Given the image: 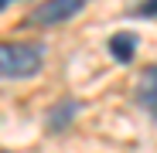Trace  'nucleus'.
Segmentation results:
<instances>
[{
  "instance_id": "obj_1",
  "label": "nucleus",
  "mask_w": 157,
  "mask_h": 153,
  "mask_svg": "<svg viewBox=\"0 0 157 153\" xmlns=\"http://www.w3.org/2000/svg\"><path fill=\"white\" fill-rule=\"evenodd\" d=\"M41 41H4L0 44V78H34L44 68Z\"/></svg>"
},
{
  "instance_id": "obj_2",
  "label": "nucleus",
  "mask_w": 157,
  "mask_h": 153,
  "mask_svg": "<svg viewBox=\"0 0 157 153\" xmlns=\"http://www.w3.org/2000/svg\"><path fill=\"white\" fill-rule=\"evenodd\" d=\"M86 10L82 0H48V4H38L34 14H31V24H44V27H51V24H62V20H72Z\"/></svg>"
},
{
  "instance_id": "obj_3",
  "label": "nucleus",
  "mask_w": 157,
  "mask_h": 153,
  "mask_svg": "<svg viewBox=\"0 0 157 153\" xmlns=\"http://www.w3.org/2000/svg\"><path fill=\"white\" fill-rule=\"evenodd\" d=\"M133 99H137V106H140V109L157 122V61H154V65H147V68L140 71Z\"/></svg>"
},
{
  "instance_id": "obj_4",
  "label": "nucleus",
  "mask_w": 157,
  "mask_h": 153,
  "mask_svg": "<svg viewBox=\"0 0 157 153\" xmlns=\"http://www.w3.org/2000/svg\"><path fill=\"white\" fill-rule=\"evenodd\" d=\"M78 109H82L78 99H62L58 106H51V112H48V129H51V133H62L65 126L78 116Z\"/></svg>"
},
{
  "instance_id": "obj_5",
  "label": "nucleus",
  "mask_w": 157,
  "mask_h": 153,
  "mask_svg": "<svg viewBox=\"0 0 157 153\" xmlns=\"http://www.w3.org/2000/svg\"><path fill=\"white\" fill-rule=\"evenodd\" d=\"M137 34L133 31H120V34H113L109 38V55L120 61V65H126V61H133V55H137Z\"/></svg>"
},
{
  "instance_id": "obj_6",
  "label": "nucleus",
  "mask_w": 157,
  "mask_h": 153,
  "mask_svg": "<svg viewBox=\"0 0 157 153\" xmlns=\"http://www.w3.org/2000/svg\"><path fill=\"white\" fill-rule=\"evenodd\" d=\"M137 17H157V0H150L147 7H137Z\"/></svg>"
},
{
  "instance_id": "obj_7",
  "label": "nucleus",
  "mask_w": 157,
  "mask_h": 153,
  "mask_svg": "<svg viewBox=\"0 0 157 153\" xmlns=\"http://www.w3.org/2000/svg\"><path fill=\"white\" fill-rule=\"evenodd\" d=\"M0 10H7V0H0Z\"/></svg>"
}]
</instances>
